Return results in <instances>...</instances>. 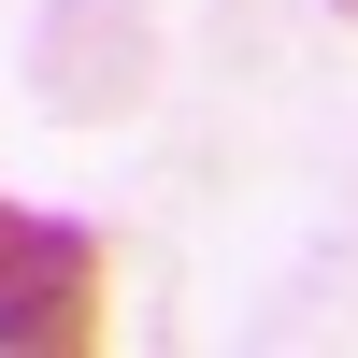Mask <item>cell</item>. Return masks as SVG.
Listing matches in <instances>:
<instances>
[{"instance_id":"cell-1","label":"cell","mask_w":358,"mask_h":358,"mask_svg":"<svg viewBox=\"0 0 358 358\" xmlns=\"http://www.w3.org/2000/svg\"><path fill=\"white\" fill-rule=\"evenodd\" d=\"M101 301H115L101 229L15 215V201H0V358H72V344H101Z\"/></svg>"},{"instance_id":"cell-2","label":"cell","mask_w":358,"mask_h":358,"mask_svg":"<svg viewBox=\"0 0 358 358\" xmlns=\"http://www.w3.org/2000/svg\"><path fill=\"white\" fill-rule=\"evenodd\" d=\"M43 101H57V115H129V101H143V15L57 0V29H43Z\"/></svg>"},{"instance_id":"cell-3","label":"cell","mask_w":358,"mask_h":358,"mask_svg":"<svg viewBox=\"0 0 358 358\" xmlns=\"http://www.w3.org/2000/svg\"><path fill=\"white\" fill-rule=\"evenodd\" d=\"M344 15H358V0H344Z\"/></svg>"}]
</instances>
